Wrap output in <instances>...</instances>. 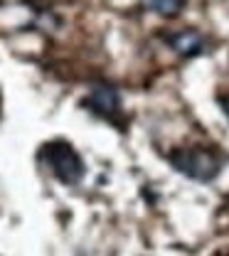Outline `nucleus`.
Segmentation results:
<instances>
[{
  "mask_svg": "<svg viewBox=\"0 0 229 256\" xmlns=\"http://www.w3.org/2000/svg\"><path fill=\"white\" fill-rule=\"evenodd\" d=\"M222 106H224V114H227V118H229V101H222Z\"/></svg>",
  "mask_w": 229,
  "mask_h": 256,
  "instance_id": "nucleus-6",
  "label": "nucleus"
},
{
  "mask_svg": "<svg viewBox=\"0 0 229 256\" xmlns=\"http://www.w3.org/2000/svg\"><path fill=\"white\" fill-rule=\"evenodd\" d=\"M170 162L178 172L197 182H210L222 170V158L210 148H178L170 153Z\"/></svg>",
  "mask_w": 229,
  "mask_h": 256,
  "instance_id": "nucleus-1",
  "label": "nucleus"
},
{
  "mask_svg": "<svg viewBox=\"0 0 229 256\" xmlns=\"http://www.w3.org/2000/svg\"><path fill=\"white\" fill-rule=\"evenodd\" d=\"M168 42H170V44H172V50H175L178 54H182V57H195V54L202 52V47H204L202 37H200L195 30L175 32V34H170V37H168Z\"/></svg>",
  "mask_w": 229,
  "mask_h": 256,
  "instance_id": "nucleus-4",
  "label": "nucleus"
},
{
  "mask_svg": "<svg viewBox=\"0 0 229 256\" xmlns=\"http://www.w3.org/2000/svg\"><path fill=\"white\" fill-rule=\"evenodd\" d=\"M42 160L47 162L50 172L64 185H76L84 178V160L66 140L47 143L42 148Z\"/></svg>",
  "mask_w": 229,
  "mask_h": 256,
  "instance_id": "nucleus-2",
  "label": "nucleus"
},
{
  "mask_svg": "<svg viewBox=\"0 0 229 256\" xmlns=\"http://www.w3.org/2000/svg\"><path fill=\"white\" fill-rule=\"evenodd\" d=\"M84 106H86L92 114L106 118V121L121 124V121H118V116H121V98H118L114 86H106V84L94 86V89L89 92V96L84 98Z\"/></svg>",
  "mask_w": 229,
  "mask_h": 256,
  "instance_id": "nucleus-3",
  "label": "nucleus"
},
{
  "mask_svg": "<svg viewBox=\"0 0 229 256\" xmlns=\"http://www.w3.org/2000/svg\"><path fill=\"white\" fill-rule=\"evenodd\" d=\"M185 0H148V8L158 15H165V18H172L182 10Z\"/></svg>",
  "mask_w": 229,
  "mask_h": 256,
  "instance_id": "nucleus-5",
  "label": "nucleus"
}]
</instances>
